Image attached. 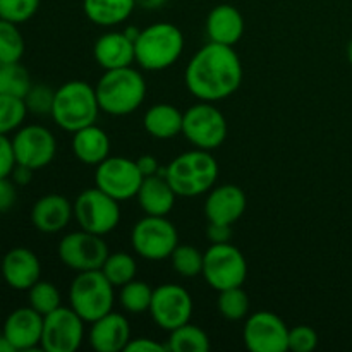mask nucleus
Masks as SVG:
<instances>
[{
  "label": "nucleus",
  "instance_id": "nucleus-1",
  "mask_svg": "<svg viewBox=\"0 0 352 352\" xmlns=\"http://www.w3.org/2000/svg\"><path fill=\"white\" fill-rule=\"evenodd\" d=\"M243 62L234 47L208 41L186 65L184 82L199 102L217 103L229 98L243 85Z\"/></svg>",
  "mask_w": 352,
  "mask_h": 352
},
{
  "label": "nucleus",
  "instance_id": "nucleus-2",
  "mask_svg": "<svg viewBox=\"0 0 352 352\" xmlns=\"http://www.w3.org/2000/svg\"><path fill=\"white\" fill-rule=\"evenodd\" d=\"M160 175L167 177L177 196L196 198L208 192L217 184L219 164L212 151L192 148L175 157L167 167L162 168Z\"/></svg>",
  "mask_w": 352,
  "mask_h": 352
},
{
  "label": "nucleus",
  "instance_id": "nucleus-3",
  "mask_svg": "<svg viewBox=\"0 0 352 352\" xmlns=\"http://www.w3.org/2000/svg\"><path fill=\"white\" fill-rule=\"evenodd\" d=\"M100 110L109 116L122 117L136 112L146 98V81L140 71L129 67L110 69L95 86Z\"/></svg>",
  "mask_w": 352,
  "mask_h": 352
},
{
  "label": "nucleus",
  "instance_id": "nucleus-4",
  "mask_svg": "<svg viewBox=\"0 0 352 352\" xmlns=\"http://www.w3.org/2000/svg\"><path fill=\"white\" fill-rule=\"evenodd\" d=\"M136 64L150 72L165 71L181 58L184 34L172 23H155L141 30L134 41Z\"/></svg>",
  "mask_w": 352,
  "mask_h": 352
},
{
  "label": "nucleus",
  "instance_id": "nucleus-5",
  "mask_svg": "<svg viewBox=\"0 0 352 352\" xmlns=\"http://www.w3.org/2000/svg\"><path fill=\"white\" fill-rule=\"evenodd\" d=\"M100 110L96 91L86 81H67L55 89L52 113L55 124L67 133H76L96 124Z\"/></svg>",
  "mask_w": 352,
  "mask_h": 352
},
{
  "label": "nucleus",
  "instance_id": "nucleus-6",
  "mask_svg": "<svg viewBox=\"0 0 352 352\" xmlns=\"http://www.w3.org/2000/svg\"><path fill=\"white\" fill-rule=\"evenodd\" d=\"M69 302L86 323H93L112 311L116 287L102 270L78 272L69 289Z\"/></svg>",
  "mask_w": 352,
  "mask_h": 352
},
{
  "label": "nucleus",
  "instance_id": "nucleus-7",
  "mask_svg": "<svg viewBox=\"0 0 352 352\" xmlns=\"http://www.w3.org/2000/svg\"><path fill=\"white\" fill-rule=\"evenodd\" d=\"M201 275L217 292L241 287L248 277V261L239 248L230 243L212 244L205 251Z\"/></svg>",
  "mask_w": 352,
  "mask_h": 352
},
{
  "label": "nucleus",
  "instance_id": "nucleus-8",
  "mask_svg": "<svg viewBox=\"0 0 352 352\" xmlns=\"http://www.w3.org/2000/svg\"><path fill=\"white\" fill-rule=\"evenodd\" d=\"M227 119L219 107L210 102H199L189 107L182 119V134L199 150L213 151L227 138Z\"/></svg>",
  "mask_w": 352,
  "mask_h": 352
},
{
  "label": "nucleus",
  "instance_id": "nucleus-9",
  "mask_svg": "<svg viewBox=\"0 0 352 352\" xmlns=\"http://www.w3.org/2000/svg\"><path fill=\"white\" fill-rule=\"evenodd\" d=\"M131 244L138 256L150 261H162L174 253L179 244V234L167 217L146 215L134 223Z\"/></svg>",
  "mask_w": 352,
  "mask_h": 352
},
{
  "label": "nucleus",
  "instance_id": "nucleus-10",
  "mask_svg": "<svg viewBox=\"0 0 352 352\" xmlns=\"http://www.w3.org/2000/svg\"><path fill=\"white\" fill-rule=\"evenodd\" d=\"M74 219L82 230L107 236L120 222V201L100 188L85 189L74 199Z\"/></svg>",
  "mask_w": 352,
  "mask_h": 352
},
{
  "label": "nucleus",
  "instance_id": "nucleus-11",
  "mask_svg": "<svg viewBox=\"0 0 352 352\" xmlns=\"http://www.w3.org/2000/svg\"><path fill=\"white\" fill-rule=\"evenodd\" d=\"M57 251L62 263L74 272L100 270L110 254L103 236L82 229L62 237Z\"/></svg>",
  "mask_w": 352,
  "mask_h": 352
},
{
  "label": "nucleus",
  "instance_id": "nucleus-12",
  "mask_svg": "<svg viewBox=\"0 0 352 352\" xmlns=\"http://www.w3.org/2000/svg\"><path fill=\"white\" fill-rule=\"evenodd\" d=\"M85 320L69 306L43 316L40 347L45 352H76L85 339Z\"/></svg>",
  "mask_w": 352,
  "mask_h": 352
},
{
  "label": "nucleus",
  "instance_id": "nucleus-13",
  "mask_svg": "<svg viewBox=\"0 0 352 352\" xmlns=\"http://www.w3.org/2000/svg\"><path fill=\"white\" fill-rule=\"evenodd\" d=\"M143 174L138 168L136 160L127 157H109L96 165L95 184L117 201L136 198L143 182Z\"/></svg>",
  "mask_w": 352,
  "mask_h": 352
},
{
  "label": "nucleus",
  "instance_id": "nucleus-14",
  "mask_svg": "<svg viewBox=\"0 0 352 352\" xmlns=\"http://www.w3.org/2000/svg\"><path fill=\"white\" fill-rule=\"evenodd\" d=\"M16 164L38 170L54 162L57 153V140L54 133L40 124L19 127L12 138Z\"/></svg>",
  "mask_w": 352,
  "mask_h": 352
},
{
  "label": "nucleus",
  "instance_id": "nucleus-15",
  "mask_svg": "<svg viewBox=\"0 0 352 352\" xmlns=\"http://www.w3.org/2000/svg\"><path fill=\"white\" fill-rule=\"evenodd\" d=\"M153 322L165 332H172L177 327L191 322L192 298L182 285L164 284L153 289L150 305Z\"/></svg>",
  "mask_w": 352,
  "mask_h": 352
},
{
  "label": "nucleus",
  "instance_id": "nucleus-16",
  "mask_svg": "<svg viewBox=\"0 0 352 352\" xmlns=\"http://www.w3.org/2000/svg\"><path fill=\"white\" fill-rule=\"evenodd\" d=\"M243 339L251 352L289 351V327L272 311H258L248 316Z\"/></svg>",
  "mask_w": 352,
  "mask_h": 352
},
{
  "label": "nucleus",
  "instance_id": "nucleus-17",
  "mask_svg": "<svg viewBox=\"0 0 352 352\" xmlns=\"http://www.w3.org/2000/svg\"><path fill=\"white\" fill-rule=\"evenodd\" d=\"M248 206L246 192L236 184L213 186L205 201V215L208 222L234 226L244 215Z\"/></svg>",
  "mask_w": 352,
  "mask_h": 352
},
{
  "label": "nucleus",
  "instance_id": "nucleus-18",
  "mask_svg": "<svg viewBox=\"0 0 352 352\" xmlns=\"http://www.w3.org/2000/svg\"><path fill=\"white\" fill-rule=\"evenodd\" d=\"M43 332V315L31 306L17 308L10 313L3 323L2 333L16 351H33L40 347Z\"/></svg>",
  "mask_w": 352,
  "mask_h": 352
},
{
  "label": "nucleus",
  "instance_id": "nucleus-19",
  "mask_svg": "<svg viewBox=\"0 0 352 352\" xmlns=\"http://www.w3.org/2000/svg\"><path fill=\"white\" fill-rule=\"evenodd\" d=\"M131 325L122 313L110 311L102 318L95 320L89 329V346L98 352H120L126 351L129 344Z\"/></svg>",
  "mask_w": 352,
  "mask_h": 352
},
{
  "label": "nucleus",
  "instance_id": "nucleus-20",
  "mask_svg": "<svg viewBox=\"0 0 352 352\" xmlns=\"http://www.w3.org/2000/svg\"><path fill=\"white\" fill-rule=\"evenodd\" d=\"M41 275V263L28 248H14L2 260V277L14 291H30Z\"/></svg>",
  "mask_w": 352,
  "mask_h": 352
},
{
  "label": "nucleus",
  "instance_id": "nucleus-21",
  "mask_svg": "<svg viewBox=\"0 0 352 352\" xmlns=\"http://www.w3.org/2000/svg\"><path fill=\"white\" fill-rule=\"evenodd\" d=\"M74 219V205L62 195H45L31 208V222L43 234H57Z\"/></svg>",
  "mask_w": 352,
  "mask_h": 352
},
{
  "label": "nucleus",
  "instance_id": "nucleus-22",
  "mask_svg": "<svg viewBox=\"0 0 352 352\" xmlns=\"http://www.w3.org/2000/svg\"><path fill=\"white\" fill-rule=\"evenodd\" d=\"M244 28H246V23H244L243 14L230 3H219L206 16V36L213 43L236 47L243 38Z\"/></svg>",
  "mask_w": 352,
  "mask_h": 352
},
{
  "label": "nucleus",
  "instance_id": "nucleus-23",
  "mask_svg": "<svg viewBox=\"0 0 352 352\" xmlns=\"http://www.w3.org/2000/svg\"><path fill=\"white\" fill-rule=\"evenodd\" d=\"M93 57L103 71L129 67L136 62L134 41L124 31L103 33L93 47Z\"/></svg>",
  "mask_w": 352,
  "mask_h": 352
},
{
  "label": "nucleus",
  "instance_id": "nucleus-24",
  "mask_svg": "<svg viewBox=\"0 0 352 352\" xmlns=\"http://www.w3.org/2000/svg\"><path fill=\"white\" fill-rule=\"evenodd\" d=\"M141 210L146 215L167 217L175 205V191L165 175H150L144 177L136 195Z\"/></svg>",
  "mask_w": 352,
  "mask_h": 352
},
{
  "label": "nucleus",
  "instance_id": "nucleus-25",
  "mask_svg": "<svg viewBox=\"0 0 352 352\" xmlns=\"http://www.w3.org/2000/svg\"><path fill=\"white\" fill-rule=\"evenodd\" d=\"M72 151L81 164L96 165L110 157V138L96 124L86 126L72 133Z\"/></svg>",
  "mask_w": 352,
  "mask_h": 352
},
{
  "label": "nucleus",
  "instance_id": "nucleus-26",
  "mask_svg": "<svg viewBox=\"0 0 352 352\" xmlns=\"http://www.w3.org/2000/svg\"><path fill=\"white\" fill-rule=\"evenodd\" d=\"M184 112L172 103H155L143 117V127L155 140H172L182 134Z\"/></svg>",
  "mask_w": 352,
  "mask_h": 352
},
{
  "label": "nucleus",
  "instance_id": "nucleus-27",
  "mask_svg": "<svg viewBox=\"0 0 352 352\" xmlns=\"http://www.w3.org/2000/svg\"><path fill=\"white\" fill-rule=\"evenodd\" d=\"M136 0H82L86 17L96 26L112 28L129 19Z\"/></svg>",
  "mask_w": 352,
  "mask_h": 352
},
{
  "label": "nucleus",
  "instance_id": "nucleus-28",
  "mask_svg": "<svg viewBox=\"0 0 352 352\" xmlns=\"http://www.w3.org/2000/svg\"><path fill=\"white\" fill-rule=\"evenodd\" d=\"M167 349L170 352H208L210 344L208 333L198 325H192L191 322L177 327L175 330L168 332Z\"/></svg>",
  "mask_w": 352,
  "mask_h": 352
},
{
  "label": "nucleus",
  "instance_id": "nucleus-29",
  "mask_svg": "<svg viewBox=\"0 0 352 352\" xmlns=\"http://www.w3.org/2000/svg\"><path fill=\"white\" fill-rule=\"evenodd\" d=\"M119 289V302L124 311L131 313V315H143V313L150 311L153 289L146 282L134 278Z\"/></svg>",
  "mask_w": 352,
  "mask_h": 352
},
{
  "label": "nucleus",
  "instance_id": "nucleus-30",
  "mask_svg": "<svg viewBox=\"0 0 352 352\" xmlns=\"http://www.w3.org/2000/svg\"><path fill=\"white\" fill-rule=\"evenodd\" d=\"M31 85L30 72L19 62H0V95L24 98Z\"/></svg>",
  "mask_w": 352,
  "mask_h": 352
},
{
  "label": "nucleus",
  "instance_id": "nucleus-31",
  "mask_svg": "<svg viewBox=\"0 0 352 352\" xmlns=\"http://www.w3.org/2000/svg\"><path fill=\"white\" fill-rule=\"evenodd\" d=\"M100 270L112 282L113 287H122L124 284L136 278L138 263L134 260V256H131L129 253L117 251V253H110L107 256L105 263L102 265Z\"/></svg>",
  "mask_w": 352,
  "mask_h": 352
},
{
  "label": "nucleus",
  "instance_id": "nucleus-32",
  "mask_svg": "<svg viewBox=\"0 0 352 352\" xmlns=\"http://www.w3.org/2000/svg\"><path fill=\"white\" fill-rule=\"evenodd\" d=\"M217 308H219L220 315L229 322H239L244 320L250 313V298L248 292L244 291L243 285L241 287H230L226 291L219 292V299H217Z\"/></svg>",
  "mask_w": 352,
  "mask_h": 352
},
{
  "label": "nucleus",
  "instance_id": "nucleus-33",
  "mask_svg": "<svg viewBox=\"0 0 352 352\" xmlns=\"http://www.w3.org/2000/svg\"><path fill=\"white\" fill-rule=\"evenodd\" d=\"M168 260H170L175 274L184 278H192L201 275L205 253H201L198 248L189 246V244H177Z\"/></svg>",
  "mask_w": 352,
  "mask_h": 352
},
{
  "label": "nucleus",
  "instance_id": "nucleus-34",
  "mask_svg": "<svg viewBox=\"0 0 352 352\" xmlns=\"http://www.w3.org/2000/svg\"><path fill=\"white\" fill-rule=\"evenodd\" d=\"M24 48L26 45L19 24L0 19V62H21Z\"/></svg>",
  "mask_w": 352,
  "mask_h": 352
},
{
  "label": "nucleus",
  "instance_id": "nucleus-35",
  "mask_svg": "<svg viewBox=\"0 0 352 352\" xmlns=\"http://www.w3.org/2000/svg\"><path fill=\"white\" fill-rule=\"evenodd\" d=\"M24 98L12 95H0V134L16 133L26 119Z\"/></svg>",
  "mask_w": 352,
  "mask_h": 352
},
{
  "label": "nucleus",
  "instance_id": "nucleus-36",
  "mask_svg": "<svg viewBox=\"0 0 352 352\" xmlns=\"http://www.w3.org/2000/svg\"><path fill=\"white\" fill-rule=\"evenodd\" d=\"M28 301L30 306L40 315L47 316L48 313L60 308V292L52 282L38 280L33 287L28 291Z\"/></svg>",
  "mask_w": 352,
  "mask_h": 352
},
{
  "label": "nucleus",
  "instance_id": "nucleus-37",
  "mask_svg": "<svg viewBox=\"0 0 352 352\" xmlns=\"http://www.w3.org/2000/svg\"><path fill=\"white\" fill-rule=\"evenodd\" d=\"M41 0H0V19L10 23H26L40 9Z\"/></svg>",
  "mask_w": 352,
  "mask_h": 352
},
{
  "label": "nucleus",
  "instance_id": "nucleus-38",
  "mask_svg": "<svg viewBox=\"0 0 352 352\" xmlns=\"http://www.w3.org/2000/svg\"><path fill=\"white\" fill-rule=\"evenodd\" d=\"M55 89L47 85H31L30 91L24 96V103H26L28 112L38 113V116H45V113H52V107H54Z\"/></svg>",
  "mask_w": 352,
  "mask_h": 352
},
{
  "label": "nucleus",
  "instance_id": "nucleus-39",
  "mask_svg": "<svg viewBox=\"0 0 352 352\" xmlns=\"http://www.w3.org/2000/svg\"><path fill=\"white\" fill-rule=\"evenodd\" d=\"M318 346V333L309 325H298L289 329V351L311 352Z\"/></svg>",
  "mask_w": 352,
  "mask_h": 352
},
{
  "label": "nucleus",
  "instance_id": "nucleus-40",
  "mask_svg": "<svg viewBox=\"0 0 352 352\" xmlns=\"http://www.w3.org/2000/svg\"><path fill=\"white\" fill-rule=\"evenodd\" d=\"M16 167V157L12 150V140L0 134V177H10Z\"/></svg>",
  "mask_w": 352,
  "mask_h": 352
},
{
  "label": "nucleus",
  "instance_id": "nucleus-41",
  "mask_svg": "<svg viewBox=\"0 0 352 352\" xmlns=\"http://www.w3.org/2000/svg\"><path fill=\"white\" fill-rule=\"evenodd\" d=\"M17 186L10 177H0V213H6L16 205Z\"/></svg>",
  "mask_w": 352,
  "mask_h": 352
},
{
  "label": "nucleus",
  "instance_id": "nucleus-42",
  "mask_svg": "<svg viewBox=\"0 0 352 352\" xmlns=\"http://www.w3.org/2000/svg\"><path fill=\"white\" fill-rule=\"evenodd\" d=\"M167 344H162L155 339H148V337H136L131 339L129 344L126 346V352H165Z\"/></svg>",
  "mask_w": 352,
  "mask_h": 352
},
{
  "label": "nucleus",
  "instance_id": "nucleus-43",
  "mask_svg": "<svg viewBox=\"0 0 352 352\" xmlns=\"http://www.w3.org/2000/svg\"><path fill=\"white\" fill-rule=\"evenodd\" d=\"M206 237H208V241L212 244L230 243V239H232V226L208 222V227H206Z\"/></svg>",
  "mask_w": 352,
  "mask_h": 352
},
{
  "label": "nucleus",
  "instance_id": "nucleus-44",
  "mask_svg": "<svg viewBox=\"0 0 352 352\" xmlns=\"http://www.w3.org/2000/svg\"><path fill=\"white\" fill-rule=\"evenodd\" d=\"M136 164L140 172L143 174V177H150V175H157L160 172V164H158L157 158L153 155H141L140 158H136Z\"/></svg>",
  "mask_w": 352,
  "mask_h": 352
},
{
  "label": "nucleus",
  "instance_id": "nucleus-45",
  "mask_svg": "<svg viewBox=\"0 0 352 352\" xmlns=\"http://www.w3.org/2000/svg\"><path fill=\"white\" fill-rule=\"evenodd\" d=\"M33 168L26 167V165L16 164L12 174H10V179L16 182V186H28L31 182V179H33Z\"/></svg>",
  "mask_w": 352,
  "mask_h": 352
},
{
  "label": "nucleus",
  "instance_id": "nucleus-46",
  "mask_svg": "<svg viewBox=\"0 0 352 352\" xmlns=\"http://www.w3.org/2000/svg\"><path fill=\"white\" fill-rule=\"evenodd\" d=\"M165 3H167V0H136V6L144 10H157L164 7Z\"/></svg>",
  "mask_w": 352,
  "mask_h": 352
},
{
  "label": "nucleus",
  "instance_id": "nucleus-47",
  "mask_svg": "<svg viewBox=\"0 0 352 352\" xmlns=\"http://www.w3.org/2000/svg\"><path fill=\"white\" fill-rule=\"evenodd\" d=\"M0 352H16V349L12 347V344L6 339L3 333H0Z\"/></svg>",
  "mask_w": 352,
  "mask_h": 352
},
{
  "label": "nucleus",
  "instance_id": "nucleus-48",
  "mask_svg": "<svg viewBox=\"0 0 352 352\" xmlns=\"http://www.w3.org/2000/svg\"><path fill=\"white\" fill-rule=\"evenodd\" d=\"M347 58H349V64H351V67H352V40H351L349 47H347Z\"/></svg>",
  "mask_w": 352,
  "mask_h": 352
}]
</instances>
